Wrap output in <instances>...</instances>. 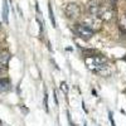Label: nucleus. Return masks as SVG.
<instances>
[{"label":"nucleus","instance_id":"nucleus-10","mask_svg":"<svg viewBox=\"0 0 126 126\" xmlns=\"http://www.w3.org/2000/svg\"><path fill=\"white\" fill-rule=\"evenodd\" d=\"M44 105H46V110L48 111V94H44Z\"/></svg>","mask_w":126,"mask_h":126},{"label":"nucleus","instance_id":"nucleus-3","mask_svg":"<svg viewBox=\"0 0 126 126\" xmlns=\"http://www.w3.org/2000/svg\"><path fill=\"white\" fill-rule=\"evenodd\" d=\"M85 24L86 27H88L91 30H98L100 28H101V19L98 18V16H94V15H90L88 14V16H86V19H85Z\"/></svg>","mask_w":126,"mask_h":126},{"label":"nucleus","instance_id":"nucleus-4","mask_svg":"<svg viewBox=\"0 0 126 126\" xmlns=\"http://www.w3.org/2000/svg\"><path fill=\"white\" fill-rule=\"evenodd\" d=\"M101 8H102V3L100 0H90L87 3V12L90 15L98 16L100 12H101Z\"/></svg>","mask_w":126,"mask_h":126},{"label":"nucleus","instance_id":"nucleus-1","mask_svg":"<svg viewBox=\"0 0 126 126\" xmlns=\"http://www.w3.org/2000/svg\"><path fill=\"white\" fill-rule=\"evenodd\" d=\"M86 66L94 73H105L109 71V62L102 56H91L86 58Z\"/></svg>","mask_w":126,"mask_h":126},{"label":"nucleus","instance_id":"nucleus-8","mask_svg":"<svg viewBox=\"0 0 126 126\" xmlns=\"http://www.w3.org/2000/svg\"><path fill=\"white\" fill-rule=\"evenodd\" d=\"M8 1L6 0H4V6H3V19H4V22L8 23Z\"/></svg>","mask_w":126,"mask_h":126},{"label":"nucleus","instance_id":"nucleus-9","mask_svg":"<svg viewBox=\"0 0 126 126\" xmlns=\"http://www.w3.org/2000/svg\"><path fill=\"white\" fill-rule=\"evenodd\" d=\"M48 10H49V18L52 20V24H53V27H56V20H54V16H53V9H52V5L50 4H49Z\"/></svg>","mask_w":126,"mask_h":126},{"label":"nucleus","instance_id":"nucleus-13","mask_svg":"<svg viewBox=\"0 0 126 126\" xmlns=\"http://www.w3.org/2000/svg\"><path fill=\"white\" fill-rule=\"evenodd\" d=\"M124 23H125V25H126V16H125V19H124Z\"/></svg>","mask_w":126,"mask_h":126},{"label":"nucleus","instance_id":"nucleus-2","mask_svg":"<svg viewBox=\"0 0 126 126\" xmlns=\"http://www.w3.org/2000/svg\"><path fill=\"white\" fill-rule=\"evenodd\" d=\"M64 13L71 19H77V18L81 16V8L75 3H69L64 8Z\"/></svg>","mask_w":126,"mask_h":126},{"label":"nucleus","instance_id":"nucleus-5","mask_svg":"<svg viewBox=\"0 0 126 126\" xmlns=\"http://www.w3.org/2000/svg\"><path fill=\"white\" fill-rule=\"evenodd\" d=\"M76 33L78 34V37H81L82 39H90L93 35V30H91L88 27H86L85 24H77L76 25Z\"/></svg>","mask_w":126,"mask_h":126},{"label":"nucleus","instance_id":"nucleus-6","mask_svg":"<svg viewBox=\"0 0 126 126\" xmlns=\"http://www.w3.org/2000/svg\"><path fill=\"white\" fill-rule=\"evenodd\" d=\"M10 59V53L8 50H1L0 52V63L1 64H6Z\"/></svg>","mask_w":126,"mask_h":126},{"label":"nucleus","instance_id":"nucleus-7","mask_svg":"<svg viewBox=\"0 0 126 126\" xmlns=\"http://www.w3.org/2000/svg\"><path fill=\"white\" fill-rule=\"evenodd\" d=\"M10 88V82L6 78H1L0 79V92H5Z\"/></svg>","mask_w":126,"mask_h":126},{"label":"nucleus","instance_id":"nucleus-12","mask_svg":"<svg viewBox=\"0 0 126 126\" xmlns=\"http://www.w3.org/2000/svg\"><path fill=\"white\" fill-rule=\"evenodd\" d=\"M62 87H63V90H64V92H67V87H66V83L64 82L62 83Z\"/></svg>","mask_w":126,"mask_h":126},{"label":"nucleus","instance_id":"nucleus-11","mask_svg":"<svg viewBox=\"0 0 126 126\" xmlns=\"http://www.w3.org/2000/svg\"><path fill=\"white\" fill-rule=\"evenodd\" d=\"M113 115H112V112H110L109 113V119H110V121H111V124H112V126H116V125H115V121H113Z\"/></svg>","mask_w":126,"mask_h":126}]
</instances>
